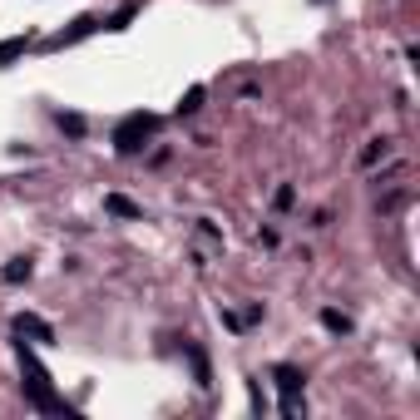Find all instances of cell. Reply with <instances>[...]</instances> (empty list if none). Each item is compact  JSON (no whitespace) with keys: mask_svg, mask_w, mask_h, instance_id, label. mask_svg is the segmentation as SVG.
I'll return each mask as SVG.
<instances>
[{"mask_svg":"<svg viewBox=\"0 0 420 420\" xmlns=\"http://www.w3.org/2000/svg\"><path fill=\"white\" fill-rule=\"evenodd\" d=\"M203 104V90H188V99H183V104H178V114H193V109Z\"/></svg>","mask_w":420,"mask_h":420,"instance_id":"7c38bea8","label":"cell"},{"mask_svg":"<svg viewBox=\"0 0 420 420\" xmlns=\"http://www.w3.org/2000/svg\"><path fill=\"white\" fill-rule=\"evenodd\" d=\"M292 198H297V193H292V183H282V188H277V198H272V208L287 212V208H292Z\"/></svg>","mask_w":420,"mask_h":420,"instance_id":"30bf717a","label":"cell"},{"mask_svg":"<svg viewBox=\"0 0 420 420\" xmlns=\"http://www.w3.org/2000/svg\"><path fill=\"white\" fill-rule=\"evenodd\" d=\"M20 50H25V35H15V40H5V45H0V70H5V65H10V60H15Z\"/></svg>","mask_w":420,"mask_h":420,"instance_id":"9c48e42d","label":"cell"},{"mask_svg":"<svg viewBox=\"0 0 420 420\" xmlns=\"http://www.w3.org/2000/svg\"><path fill=\"white\" fill-rule=\"evenodd\" d=\"M321 326H326V331H341V336H346V331H351V316H346V312H331V307H326V312H321Z\"/></svg>","mask_w":420,"mask_h":420,"instance_id":"52a82bcc","label":"cell"},{"mask_svg":"<svg viewBox=\"0 0 420 420\" xmlns=\"http://www.w3.org/2000/svg\"><path fill=\"white\" fill-rule=\"evenodd\" d=\"M20 366H25V376H30V381H25V391H30L35 411H45V416H60V411H65V401H55V396H50V376H45V366H40V361L25 351V341H20Z\"/></svg>","mask_w":420,"mask_h":420,"instance_id":"6da1fadb","label":"cell"},{"mask_svg":"<svg viewBox=\"0 0 420 420\" xmlns=\"http://www.w3.org/2000/svg\"><path fill=\"white\" fill-rule=\"evenodd\" d=\"M104 208H109V212H119V217H144V208H139V203H129V198H119V193H109Z\"/></svg>","mask_w":420,"mask_h":420,"instance_id":"8992f818","label":"cell"},{"mask_svg":"<svg viewBox=\"0 0 420 420\" xmlns=\"http://www.w3.org/2000/svg\"><path fill=\"white\" fill-rule=\"evenodd\" d=\"M60 129H65V134H85V119H75V114H60Z\"/></svg>","mask_w":420,"mask_h":420,"instance_id":"8fae6325","label":"cell"},{"mask_svg":"<svg viewBox=\"0 0 420 420\" xmlns=\"http://www.w3.org/2000/svg\"><path fill=\"white\" fill-rule=\"evenodd\" d=\"M386 154H391V139H371V144L361 149V168H371V163L386 158Z\"/></svg>","mask_w":420,"mask_h":420,"instance_id":"5b68a950","label":"cell"},{"mask_svg":"<svg viewBox=\"0 0 420 420\" xmlns=\"http://www.w3.org/2000/svg\"><path fill=\"white\" fill-rule=\"evenodd\" d=\"M15 331H30L35 341H55V331H50L40 316H15Z\"/></svg>","mask_w":420,"mask_h":420,"instance_id":"277c9868","label":"cell"},{"mask_svg":"<svg viewBox=\"0 0 420 420\" xmlns=\"http://www.w3.org/2000/svg\"><path fill=\"white\" fill-rule=\"evenodd\" d=\"M154 129H158V119H154V114H129V119L114 129V149H119V154H139V149H144V139H149Z\"/></svg>","mask_w":420,"mask_h":420,"instance_id":"7a4b0ae2","label":"cell"},{"mask_svg":"<svg viewBox=\"0 0 420 420\" xmlns=\"http://www.w3.org/2000/svg\"><path fill=\"white\" fill-rule=\"evenodd\" d=\"M272 376H277V391H282V416H302V401H297V396H302L307 376H302L297 366H277Z\"/></svg>","mask_w":420,"mask_h":420,"instance_id":"3957f363","label":"cell"},{"mask_svg":"<svg viewBox=\"0 0 420 420\" xmlns=\"http://www.w3.org/2000/svg\"><path fill=\"white\" fill-rule=\"evenodd\" d=\"M0 277H5V282H25V277H30V262H25V257H15V262H10Z\"/></svg>","mask_w":420,"mask_h":420,"instance_id":"ba28073f","label":"cell"}]
</instances>
